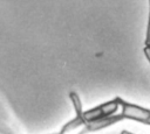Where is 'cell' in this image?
Returning a JSON list of instances; mask_svg holds the SVG:
<instances>
[{
  "label": "cell",
  "instance_id": "6da1fadb",
  "mask_svg": "<svg viewBox=\"0 0 150 134\" xmlns=\"http://www.w3.org/2000/svg\"><path fill=\"white\" fill-rule=\"evenodd\" d=\"M118 106H120L118 97H116L112 100H109V101H107L104 104H101V105H98V106H96L91 110L86 111L83 113L82 118L84 119V121L87 124L93 122V121H97V120H102V119L115 115L114 113L117 111Z\"/></svg>",
  "mask_w": 150,
  "mask_h": 134
},
{
  "label": "cell",
  "instance_id": "7a4b0ae2",
  "mask_svg": "<svg viewBox=\"0 0 150 134\" xmlns=\"http://www.w3.org/2000/svg\"><path fill=\"white\" fill-rule=\"evenodd\" d=\"M118 103L122 106V114L125 119L135 120L141 124L150 125V110L137 106L135 104H130L122 98L118 97Z\"/></svg>",
  "mask_w": 150,
  "mask_h": 134
},
{
  "label": "cell",
  "instance_id": "3957f363",
  "mask_svg": "<svg viewBox=\"0 0 150 134\" xmlns=\"http://www.w3.org/2000/svg\"><path fill=\"white\" fill-rule=\"evenodd\" d=\"M123 119H125L123 117V114H115L112 117H109V118H105V119H102V120H97V121H93V122H88L83 128L82 131H80L77 134H88V133H94L96 131H100V129H103L105 127H109L111 125H115L116 122L118 121H122Z\"/></svg>",
  "mask_w": 150,
  "mask_h": 134
},
{
  "label": "cell",
  "instance_id": "277c9868",
  "mask_svg": "<svg viewBox=\"0 0 150 134\" xmlns=\"http://www.w3.org/2000/svg\"><path fill=\"white\" fill-rule=\"evenodd\" d=\"M69 97H70V100H71V104L74 106V110H75V114L76 117H82L83 115V107H82V103H81V99L79 97V94L76 92H70L69 93Z\"/></svg>",
  "mask_w": 150,
  "mask_h": 134
},
{
  "label": "cell",
  "instance_id": "5b68a950",
  "mask_svg": "<svg viewBox=\"0 0 150 134\" xmlns=\"http://www.w3.org/2000/svg\"><path fill=\"white\" fill-rule=\"evenodd\" d=\"M145 47H150V16H149L148 27H146V34H145Z\"/></svg>",
  "mask_w": 150,
  "mask_h": 134
},
{
  "label": "cell",
  "instance_id": "8992f818",
  "mask_svg": "<svg viewBox=\"0 0 150 134\" xmlns=\"http://www.w3.org/2000/svg\"><path fill=\"white\" fill-rule=\"evenodd\" d=\"M144 55H145L148 62L150 63V47H145V48H144Z\"/></svg>",
  "mask_w": 150,
  "mask_h": 134
},
{
  "label": "cell",
  "instance_id": "52a82bcc",
  "mask_svg": "<svg viewBox=\"0 0 150 134\" xmlns=\"http://www.w3.org/2000/svg\"><path fill=\"white\" fill-rule=\"evenodd\" d=\"M120 134H134V133H131V132H129V131L123 129V131H121V133H120Z\"/></svg>",
  "mask_w": 150,
  "mask_h": 134
},
{
  "label": "cell",
  "instance_id": "ba28073f",
  "mask_svg": "<svg viewBox=\"0 0 150 134\" xmlns=\"http://www.w3.org/2000/svg\"><path fill=\"white\" fill-rule=\"evenodd\" d=\"M149 16H150V1H149Z\"/></svg>",
  "mask_w": 150,
  "mask_h": 134
}]
</instances>
